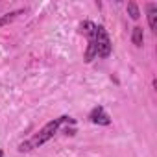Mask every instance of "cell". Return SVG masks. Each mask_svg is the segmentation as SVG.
Wrapping results in <instances>:
<instances>
[{
  "label": "cell",
  "mask_w": 157,
  "mask_h": 157,
  "mask_svg": "<svg viewBox=\"0 0 157 157\" xmlns=\"http://www.w3.org/2000/svg\"><path fill=\"white\" fill-rule=\"evenodd\" d=\"M128 15H129L133 21H139V17H140V10H139V6H137L135 2H128Z\"/></svg>",
  "instance_id": "cell-8"
},
{
  "label": "cell",
  "mask_w": 157,
  "mask_h": 157,
  "mask_svg": "<svg viewBox=\"0 0 157 157\" xmlns=\"http://www.w3.org/2000/svg\"><path fill=\"white\" fill-rule=\"evenodd\" d=\"M89 118H91L93 124H100V126H109V124H111V118H109V115L105 113V109H104L102 105L94 107V109L91 111Z\"/></svg>",
  "instance_id": "cell-3"
},
{
  "label": "cell",
  "mask_w": 157,
  "mask_h": 157,
  "mask_svg": "<svg viewBox=\"0 0 157 157\" xmlns=\"http://www.w3.org/2000/svg\"><path fill=\"white\" fill-rule=\"evenodd\" d=\"M80 32L87 37V41H89V39H94V37H96V24L91 22V21H85V22L80 24Z\"/></svg>",
  "instance_id": "cell-5"
},
{
  "label": "cell",
  "mask_w": 157,
  "mask_h": 157,
  "mask_svg": "<svg viewBox=\"0 0 157 157\" xmlns=\"http://www.w3.org/2000/svg\"><path fill=\"white\" fill-rule=\"evenodd\" d=\"M131 43L135 44V46H142V43H144V32H142V28L140 26H135L133 28V32H131Z\"/></svg>",
  "instance_id": "cell-6"
},
{
  "label": "cell",
  "mask_w": 157,
  "mask_h": 157,
  "mask_svg": "<svg viewBox=\"0 0 157 157\" xmlns=\"http://www.w3.org/2000/svg\"><path fill=\"white\" fill-rule=\"evenodd\" d=\"M65 122H68V124H76V120H74V118H70V117H59V118H54V120H50L48 124H44V126H43V129H41L39 133H35L30 140L21 142V144H19V151H30V150H33V148L43 146L46 140H50V139L57 133L59 126H61V124H65Z\"/></svg>",
  "instance_id": "cell-1"
},
{
  "label": "cell",
  "mask_w": 157,
  "mask_h": 157,
  "mask_svg": "<svg viewBox=\"0 0 157 157\" xmlns=\"http://www.w3.org/2000/svg\"><path fill=\"white\" fill-rule=\"evenodd\" d=\"M94 44H96V56H98V57H109L113 44H111V39H109V35H107V32H105L104 26H98V24H96Z\"/></svg>",
  "instance_id": "cell-2"
},
{
  "label": "cell",
  "mask_w": 157,
  "mask_h": 157,
  "mask_svg": "<svg viewBox=\"0 0 157 157\" xmlns=\"http://www.w3.org/2000/svg\"><path fill=\"white\" fill-rule=\"evenodd\" d=\"M21 13H22V11H13V13H8L6 17H2V19H0V26H6L8 22H11V21H13L17 15H21Z\"/></svg>",
  "instance_id": "cell-9"
},
{
  "label": "cell",
  "mask_w": 157,
  "mask_h": 157,
  "mask_svg": "<svg viewBox=\"0 0 157 157\" xmlns=\"http://www.w3.org/2000/svg\"><path fill=\"white\" fill-rule=\"evenodd\" d=\"M148 26L151 32H157V4H148Z\"/></svg>",
  "instance_id": "cell-4"
},
{
  "label": "cell",
  "mask_w": 157,
  "mask_h": 157,
  "mask_svg": "<svg viewBox=\"0 0 157 157\" xmlns=\"http://www.w3.org/2000/svg\"><path fill=\"white\" fill-rule=\"evenodd\" d=\"M94 57H98L96 56V44H94V39H89L87 41V50H85V61L91 63Z\"/></svg>",
  "instance_id": "cell-7"
},
{
  "label": "cell",
  "mask_w": 157,
  "mask_h": 157,
  "mask_svg": "<svg viewBox=\"0 0 157 157\" xmlns=\"http://www.w3.org/2000/svg\"><path fill=\"white\" fill-rule=\"evenodd\" d=\"M0 157H4V151H2V150H0Z\"/></svg>",
  "instance_id": "cell-10"
}]
</instances>
